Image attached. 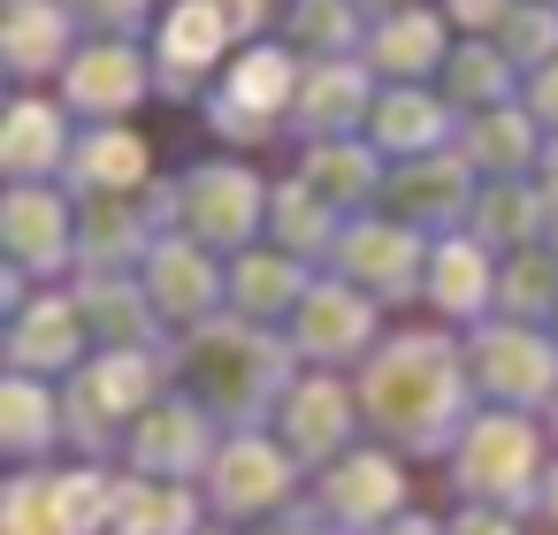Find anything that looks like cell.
I'll use <instances>...</instances> for the list:
<instances>
[{"instance_id": "6da1fadb", "label": "cell", "mask_w": 558, "mask_h": 535, "mask_svg": "<svg viewBox=\"0 0 558 535\" xmlns=\"http://www.w3.org/2000/svg\"><path fill=\"white\" fill-rule=\"evenodd\" d=\"M177 47L184 54H207L215 47V16H177Z\"/></svg>"}]
</instances>
